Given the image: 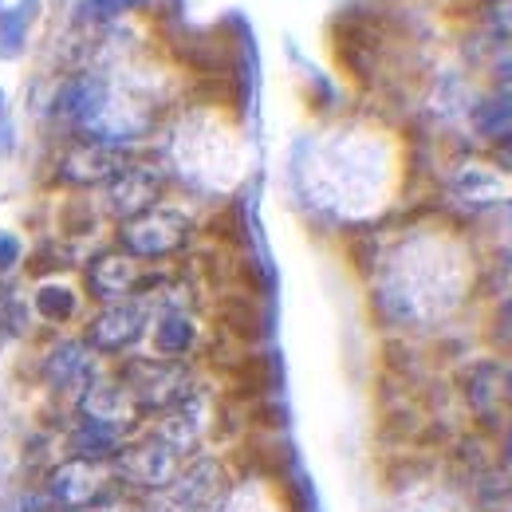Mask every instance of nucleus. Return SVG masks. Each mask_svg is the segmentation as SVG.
Wrapping results in <instances>:
<instances>
[{"instance_id": "nucleus-1", "label": "nucleus", "mask_w": 512, "mask_h": 512, "mask_svg": "<svg viewBox=\"0 0 512 512\" xmlns=\"http://www.w3.org/2000/svg\"><path fill=\"white\" fill-rule=\"evenodd\" d=\"M178 449L166 446L162 438H150L142 446H123V453L115 457V477L130 485V489H142V493H162L174 485V477L182 473L178 469Z\"/></svg>"}, {"instance_id": "nucleus-2", "label": "nucleus", "mask_w": 512, "mask_h": 512, "mask_svg": "<svg viewBox=\"0 0 512 512\" xmlns=\"http://www.w3.org/2000/svg\"><path fill=\"white\" fill-rule=\"evenodd\" d=\"M48 497L64 509H91L111 497V469L103 461L71 457L48 473Z\"/></svg>"}, {"instance_id": "nucleus-3", "label": "nucleus", "mask_w": 512, "mask_h": 512, "mask_svg": "<svg viewBox=\"0 0 512 512\" xmlns=\"http://www.w3.org/2000/svg\"><path fill=\"white\" fill-rule=\"evenodd\" d=\"M190 379L182 367L162 363V359H146V363H130L127 367V390L138 402V410H170L190 394Z\"/></svg>"}, {"instance_id": "nucleus-4", "label": "nucleus", "mask_w": 512, "mask_h": 512, "mask_svg": "<svg viewBox=\"0 0 512 512\" xmlns=\"http://www.w3.org/2000/svg\"><path fill=\"white\" fill-rule=\"evenodd\" d=\"M186 217L170 209H146L123 225V245L134 256H170L186 241Z\"/></svg>"}, {"instance_id": "nucleus-5", "label": "nucleus", "mask_w": 512, "mask_h": 512, "mask_svg": "<svg viewBox=\"0 0 512 512\" xmlns=\"http://www.w3.org/2000/svg\"><path fill=\"white\" fill-rule=\"evenodd\" d=\"M79 406H83V422H95V426L115 430V434H127L138 418V402L130 398L127 386H87Z\"/></svg>"}, {"instance_id": "nucleus-6", "label": "nucleus", "mask_w": 512, "mask_h": 512, "mask_svg": "<svg viewBox=\"0 0 512 512\" xmlns=\"http://www.w3.org/2000/svg\"><path fill=\"white\" fill-rule=\"evenodd\" d=\"M127 162L115 146L107 142H83L75 146L71 154L64 158V182H75V186H95V182H111L115 174H123Z\"/></svg>"}, {"instance_id": "nucleus-7", "label": "nucleus", "mask_w": 512, "mask_h": 512, "mask_svg": "<svg viewBox=\"0 0 512 512\" xmlns=\"http://www.w3.org/2000/svg\"><path fill=\"white\" fill-rule=\"evenodd\" d=\"M158 174L146 170V166H127L123 174L111 178V193H107V205L119 213V217H138L146 209H154V197H158Z\"/></svg>"}, {"instance_id": "nucleus-8", "label": "nucleus", "mask_w": 512, "mask_h": 512, "mask_svg": "<svg viewBox=\"0 0 512 512\" xmlns=\"http://www.w3.org/2000/svg\"><path fill=\"white\" fill-rule=\"evenodd\" d=\"M142 327H146V312L138 304H111L99 320L91 323L87 343L99 347V351H123L142 335Z\"/></svg>"}, {"instance_id": "nucleus-9", "label": "nucleus", "mask_w": 512, "mask_h": 512, "mask_svg": "<svg viewBox=\"0 0 512 512\" xmlns=\"http://www.w3.org/2000/svg\"><path fill=\"white\" fill-rule=\"evenodd\" d=\"M134 284H138V264L123 253L95 256L91 268H87V288L99 300H123Z\"/></svg>"}, {"instance_id": "nucleus-10", "label": "nucleus", "mask_w": 512, "mask_h": 512, "mask_svg": "<svg viewBox=\"0 0 512 512\" xmlns=\"http://www.w3.org/2000/svg\"><path fill=\"white\" fill-rule=\"evenodd\" d=\"M48 379L60 390H87L91 386V355L83 343H64L48 359Z\"/></svg>"}, {"instance_id": "nucleus-11", "label": "nucleus", "mask_w": 512, "mask_h": 512, "mask_svg": "<svg viewBox=\"0 0 512 512\" xmlns=\"http://www.w3.org/2000/svg\"><path fill=\"white\" fill-rule=\"evenodd\" d=\"M119 453H123V434L103 430V426H95V422H79V430L71 434V457L111 465Z\"/></svg>"}, {"instance_id": "nucleus-12", "label": "nucleus", "mask_w": 512, "mask_h": 512, "mask_svg": "<svg viewBox=\"0 0 512 512\" xmlns=\"http://www.w3.org/2000/svg\"><path fill=\"white\" fill-rule=\"evenodd\" d=\"M154 343H158L162 355H182V351H190L193 323L186 320V316H162L158 331H154Z\"/></svg>"}, {"instance_id": "nucleus-13", "label": "nucleus", "mask_w": 512, "mask_h": 512, "mask_svg": "<svg viewBox=\"0 0 512 512\" xmlns=\"http://www.w3.org/2000/svg\"><path fill=\"white\" fill-rule=\"evenodd\" d=\"M36 308L48 316V320H71V312H75V296L67 292V288H40V296H36Z\"/></svg>"}, {"instance_id": "nucleus-14", "label": "nucleus", "mask_w": 512, "mask_h": 512, "mask_svg": "<svg viewBox=\"0 0 512 512\" xmlns=\"http://www.w3.org/2000/svg\"><path fill=\"white\" fill-rule=\"evenodd\" d=\"M0 323H4V327H12V331H20V327H24V308L16 304V296H12L8 288H0Z\"/></svg>"}, {"instance_id": "nucleus-15", "label": "nucleus", "mask_w": 512, "mask_h": 512, "mask_svg": "<svg viewBox=\"0 0 512 512\" xmlns=\"http://www.w3.org/2000/svg\"><path fill=\"white\" fill-rule=\"evenodd\" d=\"M130 0H83L79 4V16H91V20H99V16H115V12H123Z\"/></svg>"}, {"instance_id": "nucleus-16", "label": "nucleus", "mask_w": 512, "mask_h": 512, "mask_svg": "<svg viewBox=\"0 0 512 512\" xmlns=\"http://www.w3.org/2000/svg\"><path fill=\"white\" fill-rule=\"evenodd\" d=\"M16 256H20V245H16V237H0V268H12L16 264Z\"/></svg>"}]
</instances>
